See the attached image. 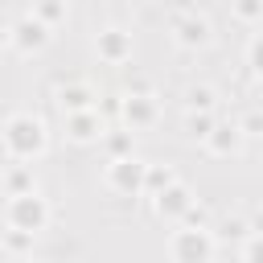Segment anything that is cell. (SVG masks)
<instances>
[{
  "label": "cell",
  "mask_w": 263,
  "mask_h": 263,
  "mask_svg": "<svg viewBox=\"0 0 263 263\" xmlns=\"http://www.w3.org/2000/svg\"><path fill=\"white\" fill-rule=\"evenodd\" d=\"M242 144H247V136H242L238 119H218V127L205 136V152H210V156H218V160L238 156V152H242Z\"/></svg>",
  "instance_id": "11"
},
{
  "label": "cell",
  "mask_w": 263,
  "mask_h": 263,
  "mask_svg": "<svg viewBox=\"0 0 263 263\" xmlns=\"http://www.w3.org/2000/svg\"><path fill=\"white\" fill-rule=\"evenodd\" d=\"M168 263H214L218 234L210 226H173L164 238Z\"/></svg>",
  "instance_id": "3"
},
{
  "label": "cell",
  "mask_w": 263,
  "mask_h": 263,
  "mask_svg": "<svg viewBox=\"0 0 263 263\" xmlns=\"http://www.w3.org/2000/svg\"><path fill=\"white\" fill-rule=\"evenodd\" d=\"M62 119H66V140L70 144H103V136H107V119H103L99 107L78 111V115H62Z\"/></svg>",
  "instance_id": "10"
},
{
  "label": "cell",
  "mask_w": 263,
  "mask_h": 263,
  "mask_svg": "<svg viewBox=\"0 0 263 263\" xmlns=\"http://www.w3.org/2000/svg\"><path fill=\"white\" fill-rule=\"evenodd\" d=\"M230 12L242 25H263V0H230Z\"/></svg>",
  "instance_id": "20"
},
{
  "label": "cell",
  "mask_w": 263,
  "mask_h": 263,
  "mask_svg": "<svg viewBox=\"0 0 263 263\" xmlns=\"http://www.w3.org/2000/svg\"><path fill=\"white\" fill-rule=\"evenodd\" d=\"M144 177H148V160L144 156H123V160H107L103 168V185L119 197H140L144 193Z\"/></svg>",
  "instance_id": "5"
},
{
  "label": "cell",
  "mask_w": 263,
  "mask_h": 263,
  "mask_svg": "<svg viewBox=\"0 0 263 263\" xmlns=\"http://www.w3.org/2000/svg\"><path fill=\"white\" fill-rule=\"evenodd\" d=\"M156 119H160L156 95H123L119 123H123L127 132H148V127H156Z\"/></svg>",
  "instance_id": "9"
},
{
  "label": "cell",
  "mask_w": 263,
  "mask_h": 263,
  "mask_svg": "<svg viewBox=\"0 0 263 263\" xmlns=\"http://www.w3.org/2000/svg\"><path fill=\"white\" fill-rule=\"evenodd\" d=\"M177 226H210V214H205V205H197V201H193V210H189V214H185Z\"/></svg>",
  "instance_id": "24"
},
{
  "label": "cell",
  "mask_w": 263,
  "mask_h": 263,
  "mask_svg": "<svg viewBox=\"0 0 263 263\" xmlns=\"http://www.w3.org/2000/svg\"><path fill=\"white\" fill-rule=\"evenodd\" d=\"M173 181H177V173H173L168 164H148V177H144V193H148V197H156V193H160V189H168Z\"/></svg>",
  "instance_id": "19"
},
{
  "label": "cell",
  "mask_w": 263,
  "mask_h": 263,
  "mask_svg": "<svg viewBox=\"0 0 263 263\" xmlns=\"http://www.w3.org/2000/svg\"><path fill=\"white\" fill-rule=\"evenodd\" d=\"M12 263H41V259H33V255H25V259H12Z\"/></svg>",
  "instance_id": "28"
},
{
  "label": "cell",
  "mask_w": 263,
  "mask_h": 263,
  "mask_svg": "<svg viewBox=\"0 0 263 263\" xmlns=\"http://www.w3.org/2000/svg\"><path fill=\"white\" fill-rule=\"evenodd\" d=\"M37 21H45L49 29H58V25H66V16H70V0H33V8H29Z\"/></svg>",
  "instance_id": "16"
},
{
  "label": "cell",
  "mask_w": 263,
  "mask_h": 263,
  "mask_svg": "<svg viewBox=\"0 0 263 263\" xmlns=\"http://www.w3.org/2000/svg\"><path fill=\"white\" fill-rule=\"evenodd\" d=\"M0 189H4V197L33 193V189H37V173H33V164H8L4 177H0Z\"/></svg>",
  "instance_id": "13"
},
{
  "label": "cell",
  "mask_w": 263,
  "mask_h": 263,
  "mask_svg": "<svg viewBox=\"0 0 263 263\" xmlns=\"http://www.w3.org/2000/svg\"><path fill=\"white\" fill-rule=\"evenodd\" d=\"M12 49V33H8V25H0V53H8Z\"/></svg>",
  "instance_id": "27"
},
{
  "label": "cell",
  "mask_w": 263,
  "mask_h": 263,
  "mask_svg": "<svg viewBox=\"0 0 263 263\" xmlns=\"http://www.w3.org/2000/svg\"><path fill=\"white\" fill-rule=\"evenodd\" d=\"M185 111H218V90L210 82L185 86Z\"/></svg>",
  "instance_id": "14"
},
{
  "label": "cell",
  "mask_w": 263,
  "mask_h": 263,
  "mask_svg": "<svg viewBox=\"0 0 263 263\" xmlns=\"http://www.w3.org/2000/svg\"><path fill=\"white\" fill-rule=\"evenodd\" d=\"M238 127H242V136H247V140L263 136V111H242V115H238Z\"/></svg>",
  "instance_id": "23"
},
{
  "label": "cell",
  "mask_w": 263,
  "mask_h": 263,
  "mask_svg": "<svg viewBox=\"0 0 263 263\" xmlns=\"http://www.w3.org/2000/svg\"><path fill=\"white\" fill-rule=\"evenodd\" d=\"M251 234V218H222L218 222V242H247Z\"/></svg>",
  "instance_id": "18"
},
{
  "label": "cell",
  "mask_w": 263,
  "mask_h": 263,
  "mask_svg": "<svg viewBox=\"0 0 263 263\" xmlns=\"http://www.w3.org/2000/svg\"><path fill=\"white\" fill-rule=\"evenodd\" d=\"M251 234H255V238H263V210H259V214H251Z\"/></svg>",
  "instance_id": "26"
},
{
  "label": "cell",
  "mask_w": 263,
  "mask_h": 263,
  "mask_svg": "<svg viewBox=\"0 0 263 263\" xmlns=\"http://www.w3.org/2000/svg\"><path fill=\"white\" fill-rule=\"evenodd\" d=\"M0 218H4V230H21V234L37 238L53 222V205H49V197L41 189H33V193H21V197H8Z\"/></svg>",
  "instance_id": "2"
},
{
  "label": "cell",
  "mask_w": 263,
  "mask_h": 263,
  "mask_svg": "<svg viewBox=\"0 0 263 263\" xmlns=\"http://www.w3.org/2000/svg\"><path fill=\"white\" fill-rule=\"evenodd\" d=\"M247 66H251L255 78H263V33H255V37L247 41Z\"/></svg>",
  "instance_id": "22"
},
{
  "label": "cell",
  "mask_w": 263,
  "mask_h": 263,
  "mask_svg": "<svg viewBox=\"0 0 263 263\" xmlns=\"http://www.w3.org/2000/svg\"><path fill=\"white\" fill-rule=\"evenodd\" d=\"M242 259L247 263H263V238H247L242 242Z\"/></svg>",
  "instance_id": "25"
},
{
  "label": "cell",
  "mask_w": 263,
  "mask_h": 263,
  "mask_svg": "<svg viewBox=\"0 0 263 263\" xmlns=\"http://www.w3.org/2000/svg\"><path fill=\"white\" fill-rule=\"evenodd\" d=\"M0 152L8 164H33L49 152V127L37 111H12L0 127Z\"/></svg>",
  "instance_id": "1"
},
{
  "label": "cell",
  "mask_w": 263,
  "mask_h": 263,
  "mask_svg": "<svg viewBox=\"0 0 263 263\" xmlns=\"http://www.w3.org/2000/svg\"><path fill=\"white\" fill-rule=\"evenodd\" d=\"M189 210H193V189H189L181 177H177L168 189H160V193L152 197V214H156L160 222H173V226H177Z\"/></svg>",
  "instance_id": "8"
},
{
  "label": "cell",
  "mask_w": 263,
  "mask_h": 263,
  "mask_svg": "<svg viewBox=\"0 0 263 263\" xmlns=\"http://www.w3.org/2000/svg\"><path fill=\"white\" fill-rule=\"evenodd\" d=\"M132 49H136V41H132V29H123V25H103V29L95 33V58H99L103 66H123V62H132Z\"/></svg>",
  "instance_id": "7"
},
{
  "label": "cell",
  "mask_w": 263,
  "mask_h": 263,
  "mask_svg": "<svg viewBox=\"0 0 263 263\" xmlns=\"http://www.w3.org/2000/svg\"><path fill=\"white\" fill-rule=\"evenodd\" d=\"M168 33H173L177 49H185V53H197V49H205V45L214 41V25H210V16L197 12V8H181V12H173Z\"/></svg>",
  "instance_id": "4"
},
{
  "label": "cell",
  "mask_w": 263,
  "mask_h": 263,
  "mask_svg": "<svg viewBox=\"0 0 263 263\" xmlns=\"http://www.w3.org/2000/svg\"><path fill=\"white\" fill-rule=\"evenodd\" d=\"M8 33H12V53H21V58H33V53H41V49L49 45V37H53V29H49L45 21H37L33 12L16 16V21L8 25Z\"/></svg>",
  "instance_id": "6"
},
{
  "label": "cell",
  "mask_w": 263,
  "mask_h": 263,
  "mask_svg": "<svg viewBox=\"0 0 263 263\" xmlns=\"http://www.w3.org/2000/svg\"><path fill=\"white\" fill-rule=\"evenodd\" d=\"M218 127V115L214 111H185V136L189 140H201L205 144V136Z\"/></svg>",
  "instance_id": "17"
},
{
  "label": "cell",
  "mask_w": 263,
  "mask_h": 263,
  "mask_svg": "<svg viewBox=\"0 0 263 263\" xmlns=\"http://www.w3.org/2000/svg\"><path fill=\"white\" fill-rule=\"evenodd\" d=\"M4 251L12 259H25L33 255V234H21V230H4Z\"/></svg>",
  "instance_id": "21"
},
{
  "label": "cell",
  "mask_w": 263,
  "mask_h": 263,
  "mask_svg": "<svg viewBox=\"0 0 263 263\" xmlns=\"http://www.w3.org/2000/svg\"><path fill=\"white\" fill-rule=\"evenodd\" d=\"M103 148H107V160L136 156V132H127V127H119V132H107V136H103Z\"/></svg>",
  "instance_id": "15"
},
{
  "label": "cell",
  "mask_w": 263,
  "mask_h": 263,
  "mask_svg": "<svg viewBox=\"0 0 263 263\" xmlns=\"http://www.w3.org/2000/svg\"><path fill=\"white\" fill-rule=\"evenodd\" d=\"M53 103H58V111H62V115L95 111V107H99V90H95L90 82H66V86H58Z\"/></svg>",
  "instance_id": "12"
}]
</instances>
